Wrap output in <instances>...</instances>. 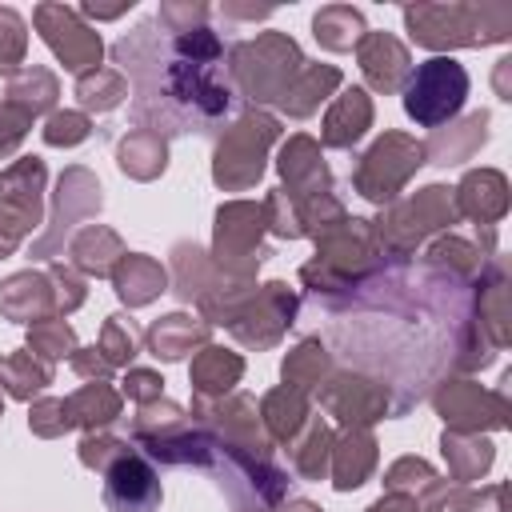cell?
Wrapping results in <instances>:
<instances>
[{
    "label": "cell",
    "instance_id": "obj_1",
    "mask_svg": "<svg viewBox=\"0 0 512 512\" xmlns=\"http://www.w3.org/2000/svg\"><path fill=\"white\" fill-rule=\"evenodd\" d=\"M156 28L160 24L148 20L112 48L116 64L136 76L132 120L156 136H180V132L212 136L232 108L228 80L220 76L216 64H196L176 56L172 40H164Z\"/></svg>",
    "mask_w": 512,
    "mask_h": 512
},
{
    "label": "cell",
    "instance_id": "obj_2",
    "mask_svg": "<svg viewBox=\"0 0 512 512\" xmlns=\"http://www.w3.org/2000/svg\"><path fill=\"white\" fill-rule=\"evenodd\" d=\"M404 24L424 48H460L504 40L512 12L504 4H416L404 8Z\"/></svg>",
    "mask_w": 512,
    "mask_h": 512
},
{
    "label": "cell",
    "instance_id": "obj_3",
    "mask_svg": "<svg viewBox=\"0 0 512 512\" xmlns=\"http://www.w3.org/2000/svg\"><path fill=\"white\" fill-rule=\"evenodd\" d=\"M300 68H304V56H300L296 40L284 32H264V36L232 48L228 76L248 100L264 104V100H280Z\"/></svg>",
    "mask_w": 512,
    "mask_h": 512
},
{
    "label": "cell",
    "instance_id": "obj_4",
    "mask_svg": "<svg viewBox=\"0 0 512 512\" xmlns=\"http://www.w3.org/2000/svg\"><path fill=\"white\" fill-rule=\"evenodd\" d=\"M464 96H468V72L452 56H432L416 64L404 80V112L424 128L448 124L464 108Z\"/></svg>",
    "mask_w": 512,
    "mask_h": 512
},
{
    "label": "cell",
    "instance_id": "obj_5",
    "mask_svg": "<svg viewBox=\"0 0 512 512\" xmlns=\"http://www.w3.org/2000/svg\"><path fill=\"white\" fill-rule=\"evenodd\" d=\"M280 136V124L268 112L248 108L232 128H224L216 144L212 176L220 188H252L264 172V148Z\"/></svg>",
    "mask_w": 512,
    "mask_h": 512
},
{
    "label": "cell",
    "instance_id": "obj_6",
    "mask_svg": "<svg viewBox=\"0 0 512 512\" xmlns=\"http://www.w3.org/2000/svg\"><path fill=\"white\" fill-rule=\"evenodd\" d=\"M420 164H424V144H416V140H408V136H400V132H388V136H380V140L360 156V164H356V172H352V184L360 188V196L384 204V200L396 196V188H400V184L412 176V168H420Z\"/></svg>",
    "mask_w": 512,
    "mask_h": 512
},
{
    "label": "cell",
    "instance_id": "obj_7",
    "mask_svg": "<svg viewBox=\"0 0 512 512\" xmlns=\"http://www.w3.org/2000/svg\"><path fill=\"white\" fill-rule=\"evenodd\" d=\"M32 20H36L44 44L60 56V64H64L68 72H80V76H84V72H92V68L100 64L104 44H100V36H96L72 8H64V4H36Z\"/></svg>",
    "mask_w": 512,
    "mask_h": 512
},
{
    "label": "cell",
    "instance_id": "obj_8",
    "mask_svg": "<svg viewBox=\"0 0 512 512\" xmlns=\"http://www.w3.org/2000/svg\"><path fill=\"white\" fill-rule=\"evenodd\" d=\"M260 228H264V208L256 204H228L216 212V260L232 276H248L260 268L268 256L260 248Z\"/></svg>",
    "mask_w": 512,
    "mask_h": 512
},
{
    "label": "cell",
    "instance_id": "obj_9",
    "mask_svg": "<svg viewBox=\"0 0 512 512\" xmlns=\"http://www.w3.org/2000/svg\"><path fill=\"white\" fill-rule=\"evenodd\" d=\"M100 204H104V196H100L96 176L84 172V168H68V172L60 176V184H56V216H52V228L32 244V256H52V252L64 244V236H68L84 216L100 212Z\"/></svg>",
    "mask_w": 512,
    "mask_h": 512
},
{
    "label": "cell",
    "instance_id": "obj_10",
    "mask_svg": "<svg viewBox=\"0 0 512 512\" xmlns=\"http://www.w3.org/2000/svg\"><path fill=\"white\" fill-rule=\"evenodd\" d=\"M104 508L108 512H156L160 508V476L144 452L132 448L104 472Z\"/></svg>",
    "mask_w": 512,
    "mask_h": 512
},
{
    "label": "cell",
    "instance_id": "obj_11",
    "mask_svg": "<svg viewBox=\"0 0 512 512\" xmlns=\"http://www.w3.org/2000/svg\"><path fill=\"white\" fill-rule=\"evenodd\" d=\"M456 220V208L448 200V188L432 184V188H420L412 200H404L392 216H388V228H380V244H396V248H412L416 240H424L428 232L444 228Z\"/></svg>",
    "mask_w": 512,
    "mask_h": 512
},
{
    "label": "cell",
    "instance_id": "obj_12",
    "mask_svg": "<svg viewBox=\"0 0 512 512\" xmlns=\"http://www.w3.org/2000/svg\"><path fill=\"white\" fill-rule=\"evenodd\" d=\"M292 316H296V296L288 292V284L272 280V284H264V292L248 304V312H240V316L232 320V332H236L244 344L264 348V344H276V340H280V332L292 324Z\"/></svg>",
    "mask_w": 512,
    "mask_h": 512
},
{
    "label": "cell",
    "instance_id": "obj_13",
    "mask_svg": "<svg viewBox=\"0 0 512 512\" xmlns=\"http://www.w3.org/2000/svg\"><path fill=\"white\" fill-rule=\"evenodd\" d=\"M320 400L332 416H340L352 428H364L388 412V388L364 376H336L332 384H324Z\"/></svg>",
    "mask_w": 512,
    "mask_h": 512
},
{
    "label": "cell",
    "instance_id": "obj_14",
    "mask_svg": "<svg viewBox=\"0 0 512 512\" xmlns=\"http://www.w3.org/2000/svg\"><path fill=\"white\" fill-rule=\"evenodd\" d=\"M356 60H360L364 80H368L376 92H396V88H404V80H408V72H412L408 48H404L392 32H364L360 44H356Z\"/></svg>",
    "mask_w": 512,
    "mask_h": 512
},
{
    "label": "cell",
    "instance_id": "obj_15",
    "mask_svg": "<svg viewBox=\"0 0 512 512\" xmlns=\"http://www.w3.org/2000/svg\"><path fill=\"white\" fill-rule=\"evenodd\" d=\"M0 312L12 316V320H48L56 308V288H52V276H40V272H20V276H8L0 284Z\"/></svg>",
    "mask_w": 512,
    "mask_h": 512
},
{
    "label": "cell",
    "instance_id": "obj_16",
    "mask_svg": "<svg viewBox=\"0 0 512 512\" xmlns=\"http://www.w3.org/2000/svg\"><path fill=\"white\" fill-rule=\"evenodd\" d=\"M280 176L288 180L296 200L324 196L328 192V168L320 164V148L308 136H292L280 152Z\"/></svg>",
    "mask_w": 512,
    "mask_h": 512
},
{
    "label": "cell",
    "instance_id": "obj_17",
    "mask_svg": "<svg viewBox=\"0 0 512 512\" xmlns=\"http://www.w3.org/2000/svg\"><path fill=\"white\" fill-rule=\"evenodd\" d=\"M368 124H372V100H368V92H364V88H348V92H340V100L328 108L320 136H324L328 148H352V144L368 132Z\"/></svg>",
    "mask_w": 512,
    "mask_h": 512
},
{
    "label": "cell",
    "instance_id": "obj_18",
    "mask_svg": "<svg viewBox=\"0 0 512 512\" xmlns=\"http://www.w3.org/2000/svg\"><path fill=\"white\" fill-rule=\"evenodd\" d=\"M40 188H44V164L36 156H24L8 172H0V196H4V204L16 216H24L32 228L40 224Z\"/></svg>",
    "mask_w": 512,
    "mask_h": 512
},
{
    "label": "cell",
    "instance_id": "obj_19",
    "mask_svg": "<svg viewBox=\"0 0 512 512\" xmlns=\"http://www.w3.org/2000/svg\"><path fill=\"white\" fill-rule=\"evenodd\" d=\"M112 284H116V296L128 308H140V304H148L164 292V268L148 256H136V252L128 256L124 252V260L112 268Z\"/></svg>",
    "mask_w": 512,
    "mask_h": 512
},
{
    "label": "cell",
    "instance_id": "obj_20",
    "mask_svg": "<svg viewBox=\"0 0 512 512\" xmlns=\"http://www.w3.org/2000/svg\"><path fill=\"white\" fill-rule=\"evenodd\" d=\"M332 88H340V68H332V64H304L296 72V80L288 84V92L280 96V108L288 116H296V120L312 116Z\"/></svg>",
    "mask_w": 512,
    "mask_h": 512
},
{
    "label": "cell",
    "instance_id": "obj_21",
    "mask_svg": "<svg viewBox=\"0 0 512 512\" xmlns=\"http://www.w3.org/2000/svg\"><path fill=\"white\" fill-rule=\"evenodd\" d=\"M332 456H336L332 484H336L340 492L360 488V484L368 480L372 464H376V440H372L364 428H348V432L340 436V444L332 448Z\"/></svg>",
    "mask_w": 512,
    "mask_h": 512
},
{
    "label": "cell",
    "instance_id": "obj_22",
    "mask_svg": "<svg viewBox=\"0 0 512 512\" xmlns=\"http://www.w3.org/2000/svg\"><path fill=\"white\" fill-rule=\"evenodd\" d=\"M508 196H504V176L500 172H468L464 184L456 188V208L480 224L496 220L504 212Z\"/></svg>",
    "mask_w": 512,
    "mask_h": 512
},
{
    "label": "cell",
    "instance_id": "obj_23",
    "mask_svg": "<svg viewBox=\"0 0 512 512\" xmlns=\"http://www.w3.org/2000/svg\"><path fill=\"white\" fill-rule=\"evenodd\" d=\"M72 260H76V268H84L92 276H112V268L124 260L120 236L108 232V228H100V224H88L72 240Z\"/></svg>",
    "mask_w": 512,
    "mask_h": 512
},
{
    "label": "cell",
    "instance_id": "obj_24",
    "mask_svg": "<svg viewBox=\"0 0 512 512\" xmlns=\"http://www.w3.org/2000/svg\"><path fill=\"white\" fill-rule=\"evenodd\" d=\"M244 372V360L236 352H224V348H204L196 360H192V388L200 400H212V396H224Z\"/></svg>",
    "mask_w": 512,
    "mask_h": 512
},
{
    "label": "cell",
    "instance_id": "obj_25",
    "mask_svg": "<svg viewBox=\"0 0 512 512\" xmlns=\"http://www.w3.org/2000/svg\"><path fill=\"white\" fill-rule=\"evenodd\" d=\"M120 168L136 180H152L164 172L168 164V148H164V136L148 132V128H132L124 140H120V152H116Z\"/></svg>",
    "mask_w": 512,
    "mask_h": 512
},
{
    "label": "cell",
    "instance_id": "obj_26",
    "mask_svg": "<svg viewBox=\"0 0 512 512\" xmlns=\"http://www.w3.org/2000/svg\"><path fill=\"white\" fill-rule=\"evenodd\" d=\"M204 336H208L204 324H192V316L172 312V316H160L148 328V348H152L156 360H184L192 352V344H200Z\"/></svg>",
    "mask_w": 512,
    "mask_h": 512
},
{
    "label": "cell",
    "instance_id": "obj_27",
    "mask_svg": "<svg viewBox=\"0 0 512 512\" xmlns=\"http://www.w3.org/2000/svg\"><path fill=\"white\" fill-rule=\"evenodd\" d=\"M312 32H316V40H320L324 48H332V52H348V48L360 44V36H364L368 28H364L360 8H352V4H328V8L316 12Z\"/></svg>",
    "mask_w": 512,
    "mask_h": 512
},
{
    "label": "cell",
    "instance_id": "obj_28",
    "mask_svg": "<svg viewBox=\"0 0 512 512\" xmlns=\"http://www.w3.org/2000/svg\"><path fill=\"white\" fill-rule=\"evenodd\" d=\"M56 96H60V84H56V76L48 72V68H20V72H12V84H8V104H16V108H24L28 116H40V112H48L52 104H56Z\"/></svg>",
    "mask_w": 512,
    "mask_h": 512
},
{
    "label": "cell",
    "instance_id": "obj_29",
    "mask_svg": "<svg viewBox=\"0 0 512 512\" xmlns=\"http://www.w3.org/2000/svg\"><path fill=\"white\" fill-rule=\"evenodd\" d=\"M484 404H500V396H488L476 384H444L436 392V408L444 412L448 424H460V428H480Z\"/></svg>",
    "mask_w": 512,
    "mask_h": 512
},
{
    "label": "cell",
    "instance_id": "obj_30",
    "mask_svg": "<svg viewBox=\"0 0 512 512\" xmlns=\"http://www.w3.org/2000/svg\"><path fill=\"white\" fill-rule=\"evenodd\" d=\"M264 424H268V432H272V440H292L296 436V428L308 420V400H304V392H296V388H276V392H268L264 396Z\"/></svg>",
    "mask_w": 512,
    "mask_h": 512
},
{
    "label": "cell",
    "instance_id": "obj_31",
    "mask_svg": "<svg viewBox=\"0 0 512 512\" xmlns=\"http://www.w3.org/2000/svg\"><path fill=\"white\" fill-rule=\"evenodd\" d=\"M0 384H4L8 396L32 400L40 388L52 384V368L48 364H36L32 352H12V356H0Z\"/></svg>",
    "mask_w": 512,
    "mask_h": 512
},
{
    "label": "cell",
    "instance_id": "obj_32",
    "mask_svg": "<svg viewBox=\"0 0 512 512\" xmlns=\"http://www.w3.org/2000/svg\"><path fill=\"white\" fill-rule=\"evenodd\" d=\"M484 128H488V112H476L464 124L448 128V140L432 136V144H424V156H432V164H460L476 144H484V136H488Z\"/></svg>",
    "mask_w": 512,
    "mask_h": 512
},
{
    "label": "cell",
    "instance_id": "obj_33",
    "mask_svg": "<svg viewBox=\"0 0 512 512\" xmlns=\"http://www.w3.org/2000/svg\"><path fill=\"white\" fill-rule=\"evenodd\" d=\"M68 416L72 424H84V428H104L120 416V396L108 388V384H84L72 400H68Z\"/></svg>",
    "mask_w": 512,
    "mask_h": 512
},
{
    "label": "cell",
    "instance_id": "obj_34",
    "mask_svg": "<svg viewBox=\"0 0 512 512\" xmlns=\"http://www.w3.org/2000/svg\"><path fill=\"white\" fill-rule=\"evenodd\" d=\"M328 348L320 344V340H300L288 356H284V384L288 388H296V392H304V388H312V384H320V376L328 372Z\"/></svg>",
    "mask_w": 512,
    "mask_h": 512
},
{
    "label": "cell",
    "instance_id": "obj_35",
    "mask_svg": "<svg viewBox=\"0 0 512 512\" xmlns=\"http://www.w3.org/2000/svg\"><path fill=\"white\" fill-rule=\"evenodd\" d=\"M444 456H448V468L456 480H472L492 464V444L476 440V436L464 440L460 432H444Z\"/></svg>",
    "mask_w": 512,
    "mask_h": 512
},
{
    "label": "cell",
    "instance_id": "obj_36",
    "mask_svg": "<svg viewBox=\"0 0 512 512\" xmlns=\"http://www.w3.org/2000/svg\"><path fill=\"white\" fill-rule=\"evenodd\" d=\"M76 96H80L84 108L108 112V108H116V104L128 96V84H124V76L112 72V68H92V72H84V76L76 80Z\"/></svg>",
    "mask_w": 512,
    "mask_h": 512
},
{
    "label": "cell",
    "instance_id": "obj_37",
    "mask_svg": "<svg viewBox=\"0 0 512 512\" xmlns=\"http://www.w3.org/2000/svg\"><path fill=\"white\" fill-rule=\"evenodd\" d=\"M112 368L116 364H128L136 352H140V328L128 320V316H108L104 332H100V348H96Z\"/></svg>",
    "mask_w": 512,
    "mask_h": 512
},
{
    "label": "cell",
    "instance_id": "obj_38",
    "mask_svg": "<svg viewBox=\"0 0 512 512\" xmlns=\"http://www.w3.org/2000/svg\"><path fill=\"white\" fill-rule=\"evenodd\" d=\"M28 348L40 360H60V356H72L76 352V336H72V328L64 320H40L28 332Z\"/></svg>",
    "mask_w": 512,
    "mask_h": 512
},
{
    "label": "cell",
    "instance_id": "obj_39",
    "mask_svg": "<svg viewBox=\"0 0 512 512\" xmlns=\"http://www.w3.org/2000/svg\"><path fill=\"white\" fill-rule=\"evenodd\" d=\"M328 448H332V432H328V424L312 420L304 444L292 448V464H296V472H300V476H312V480L324 476V456H328Z\"/></svg>",
    "mask_w": 512,
    "mask_h": 512
},
{
    "label": "cell",
    "instance_id": "obj_40",
    "mask_svg": "<svg viewBox=\"0 0 512 512\" xmlns=\"http://www.w3.org/2000/svg\"><path fill=\"white\" fill-rule=\"evenodd\" d=\"M184 424V408L172 404V400H148L140 404V416L132 424V436L144 440V436H160V432H172Z\"/></svg>",
    "mask_w": 512,
    "mask_h": 512
},
{
    "label": "cell",
    "instance_id": "obj_41",
    "mask_svg": "<svg viewBox=\"0 0 512 512\" xmlns=\"http://www.w3.org/2000/svg\"><path fill=\"white\" fill-rule=\"evenodd\" d=\"M384 484L392 488V492H440V480H436V472L424 464V460H416V456H404V460H396L392 468H388V476H384Z\"/></svg>",
    "mask_w": 512,
    "mask_h": 512
},
{
    "label": "cell",
    "instance_id": "obj_42",
    "mask_svg": "<svg viewBox=\"0 0 512 512\" xmlns=\"http://www.w3.org/2000/svg\"><path fill=\"white\" fill-rule=\"evenodd\" d=\"M24 20L12 8H0V72H12L24 60Z\"/></svg>",
    "mask_w": 512,
    "mask_h": 512
},
{
    "label": "cell",
    "instance_id": "obj_43",
    "mask_svg": "<svg viewBox=\"0 0 512 512\" xmlns=\"http://www.w3.org/2000/svg\"><path fill=\"white\" fill-rule=\"evenodd\" d=\"M128 452H132V444L128 440H116V436H84V444H80V460L88 468H96V472H108Z\"/></svg>",
    "mask_w": 512,
    "mask_h": 512
},
{
    "label": "cell",
    "instance_id": "obj_44",
    "mask_svg": "<svg viewBox=\"0 0 512 512\" xmlns=\"http://www.w3.org/2000/svg\"><path fill=\"white\" fill-rule=\"evenodd\" d=\"M204 16H208V4H192V0H184V4H160L156 24H160V32L180 36V32L204 28Z\"/></svg>",
    "mask_w": 512,
    "mask_h": 512
},
{
    "label": "cell",
    "instance_id": "obj_45",
    "mask_svg": "<svg viewBox=\"0 0 512 512\" xmlns=\"http://www.w3.org/2000/svg\"><path fill=\"white\" fill-rule=\"evenodd\" d=\"M84 136H88V116H84V112H52L48 124H44V140L56 144V148H60V144H64V148H68V144H80Z\"/></svg>",
    "mask_w": 512,
    "mask_h": 512
},
{
    "label": "cell",
    "instance_id": "obj_46",
    "mask_svg": "<svg viewBox=\"0 0 512 512\" xmlns=\"http://www.w3.org/2000/svg\"><path fill=\"white\" fill-rule=\"evenodd\" d=\"M28 424H32L36 436H60V432H68V428H72L68 400H40V404L32 408Z\"/></svg>",
    "mask_w": 512,
    "mask_h": 512
},
{
    "label": "cell",
    "instance_id": "obj_47",
    "mask_svg": "<svg viewBox=\"0 0 512 512\" xmlns=\"http://www.w3.org/2000/svg\"><path fill=\"white\" fill-rule=\"evenodd\" d=\"M28 124H32V116L24 112V108H16V104H0V156H8L20 140H24V132H28Z\"/></svg>",
    "mask_w": 512,
    "mask_h": 512
},
{
    "label": "cell",
    "instance_id": "obj_48",
    "mask_svg": "<svg viewBox=\"0 0 512 512\" xmlns=\"http://www.w3.org/2000/svg\"><path fill=\"white\" fill-rule=\"evenodd\" d=\"M48 276H52V288H56V308H60V312H72V308H80V304H84V284H80V280H76V276H72L64 264H56Z\"/></svg>",
    "mask_w": 512,
    "mask_h": 512
},
{
    "label": "cell",
    "instance_id": "obj_49",
    "mask_svg": "<svg viewBox=\"0 0 512 512\" xmlns=\"http://www.w3.org/2000/svg\"><path fill=\"white\" fill-rule=\"evenodd\" d=\"M160 388H164V380H160L156 372H144V368L128 372V380H124V396H128V400H140V404L160 400Z\"/></svg>",
    "mask_w": 512,
    "mask_h": 512
},
{
    "label": "cell",
    "instance_id": "obj_50",
    "mask_svg": "<svg viewBox=\"0 0 512 512\" xmlns=\"http://www.w3.org/2000/svg\"><path fill=\"white\" fill-rule=\"evenodd\" d=\"M24 232H32V224H28L24 216H16L12 208H4V212H0V256H8V252L24 240Z\"/></svg>",
    "mask_w": 512,
    "mask_h": 512
},
{
    "label": "cell",
    "instance_id": "obj_51",
    "mask_svg": "<svg viewBox=\"0 0 512 512\" xmlns=\"http://www.w3.org/2000/svg\"><path fill=\"white\" fill-rule=\"evenodd\" d=\"M72 368H76L80 376H108V372H112V364H108L96 348H80V352L72 356Z\"/></svg>",
    "mask_w": 512,
    "mask_h": 512
},
{
    "label": "cell",
    "instance_id": "obj_52",
    "mask_svg": "<svg viewBox=\"0 0 512 512\" xmlns=\"http://www.w3.org/2000/svg\"><path fill=\"white\" fill-rule=\"evenodd\" d=\"M368 512H416V500H412V496H404V492H392V496L376 500Z\"/></svg>",
    "mask_w": 512,
    "mask_h": 512
},
{
    "label": "cell",
    "instance_id": "obj_53",
    "mask_svg": "<svg viewBox=\"0 0 512 512\" xmlns=\"http://www.w3.org/2000/svg\"><path fill=\"white\" fill-rule=\"evenodd\" d=\"M128 8H132V0H124V4H112V8H100V4H84V12H88V16H100V20H112V16L128 12Z\"/></svg>",
    "mask_w": 512,
    "mask_h": 512
},
{
    "label": "cell",
    "instance_id": "obj_54",
    "mask_svg": "<svg viewBox=\"0 0 512 512\" xmlns=\"http://www.w3.org/2000/svg\"><path fill=\"white\" fill-rule=\"evenodd\" d=\"M220 12H224V16H252V20H256V16H268L272 8H236V4H224Z\"/></svg>",
    "mask_w": 512,
    "mask_h": 512
},
{
    "label": "cell",
    "instance_id": "obj_55",
    "mask_svg": "<svg viewBox=\"0 0 512 512\" xmlns=\"http://www.w3.org/2000/svg\"><path fill=\"white\" fill-rule=\"evenodd\" d=\"M284 512H320V508H316V504H308V500H292Z\"/></svg>",
    "mask_w": 512,
    "mask_h": 512
}]
</instances>
